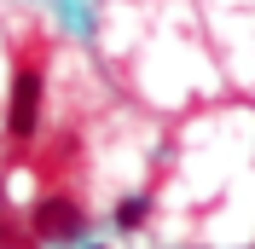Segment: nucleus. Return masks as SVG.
Returning <instances> with one entry per match:
<instances>
[{"mask_svg": "<svg viewBox=\"0 0 255 249\" xmlns=\"http://www.w3.org/2000/svg\"><path fill=\"white\" fill-rule=\"evenodd\" d=\"M35 127H41V70L35 64H17L12 99H6V133L12 139H29Z\"/></svg>", "mask_w": 255, "mask_h": 249, "instance_id": "1", "label": "nucleus"}, {"mask_svg": "<svg viewBox=\"0 0 255 249\" xmlns=\"http://www.w3.org/2000/svg\"><path fill=\"white\" fill-rule=\"evenodd\" d=\"M81 226H87V215H81L76 197H47L35 209V238H41V244H64V238H76Z\"/></svg>", "mask_w": 255, "mask_h": 249, "instance_id": "2", "label": "nucleus"}, {"mask_svg": "<svg viewBox=\"0 0 255 249\" xmlns=\"http://www.w3.org/2000/svg\"><path fill=\"white\" fill-rule=\"evenodd\" d=\"M145 215H151V203H145V197H128L122 209H116V226H122V232H133V226H145Z\"/></svg>", "mask_w": 255, "mask_h": 249, "instance_id": "3", "label": "nucleus"}]
</instances>
